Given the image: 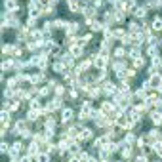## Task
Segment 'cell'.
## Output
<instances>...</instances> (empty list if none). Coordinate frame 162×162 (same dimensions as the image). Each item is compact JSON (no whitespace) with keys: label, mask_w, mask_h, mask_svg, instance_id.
Returning a JSON list of instances; mask_svg holds the SVG:
<instances>
[{"label":"cell","mask_w":162,"mask_h":162,"mask_svg":"<svg viewBox=\"0 0 162 162\" xmlns=\"http://www.w3.org/2000/svg\"><path fill=\"white\" fill-rule=\"evenodd\" d=\"M71 99H78V94H76V90H71V94H69Z\"/></svg>","instance_id":"obj_50"},{"label":"cell","mask_w":162,"mask_h":162,"mask_svg":"<svg viewBox=\"0 0 162 162\" xmlns=\"http://www.w3.org/2000/svg\"><path fill=\"white\" fill-rule=\"evenodd\" d=\"M88 162H101V160H99V158H94V157H90V160H88Z\"/></svg>","instance_id":"obj_52"},{"label":"cell","mask_w":162,"mask_h":162,"mask_svg":"<svg viewBox=\"0 0 162 162\" xmlns=\"http://www.w3.org/2000/svg\"><path fill=\"white\" fill-rule=\"evenodd\" d=\"M133 36H136V34H130V33H126V36L120 40V42H122V46H130V44H133Z\"/></svg>","instance_id":"obj_22"},{"label":"cell","mask_w":162,"mask_h":162,"mask_svg":"<svg viewBox=\"0 0 162 162\" xmlns=\"http://www.w3.org/2000/svg\"><path fill=\"white\" fill-rule=\"evenodd\" d=\"M84 2H94V0H84Z\"/></svg>","instance_id":"obj_55"},{"label":"cell","mask_w":162,"mask_h":162,"mask_svg":"<svg viewBox=\"0 0 162 162\" xmlns=\"http://www.w3.org/2000/svg\"><path fill=\"white\" fill-rule=\"evenodd\" d=\"M128 31H130V34H139L143 31V25H139L137 21H130V23H128Z\"/></svg>","instance_id":"obj_5"},{"label":"cell","mask_w":162,"mask_h":162,"mask_svg":"<svg viewBox=\"0 0 162 162\" xmlns=\"http://www.w3.org/2000/svg\"><path fill=\"white\" fill-rule=\"evenodd\" d=\"M151 120H153L154 126H160V124H162V112H160V111L153 112V115H151Z\"/></svg>","instance_id":"obj_16"},{"label":"cell","mask_w":162,"mask_h":162,"mask_svg":"<svg viewBox=\"0 0 162 162\" xmlns=\"http://www.w3.org/2000/svg\"><path fill=\"white\" fill-rule=\"evenodd\" d=\"M120 154H122V158H126V160H128L130 157H132V147L128 145V147H124V149L120 151Z\"/></svg>","instance_id":"obj_34"},{"label":"cell","mask_w":162,"mask_h":162,"mask_svg":"<svg viewBox=\"0 0 162 162\" xmlns=\"http://www.w3.org/2000/svg\"><path fill=\"white\" fill-rule=\"evenodd\" d=\"M147 53H149L151 57H157V55H158V46H149V50H147Z\"/></svg>","instance_id":"obj_39"},{"label":"cell","mask_w":162,"mask_h":162,"mask_svg":"<svg viewBox=\"0 0 162 162\" xmlns=\"http://www.w3.org/2000/svg\"><path fill=\"white\" fill-rule=\"evenodd\" d=\"M27 10H29V17H33V19H36V17L42 16V8H40L38 2H29Z\"/></svg>","instance_id":"obj_2"},{"label":"cell","mask_w":162,"mask_h":162,"mask_svg":"<svg viewBox=\"0 0 162 162\" xmlns=\"http://www.w3.org/2000/svg\"><path fill=\"white\" fill-rule=\"evenodd\" d=\"M52 69H53V71L55 73H67V65H65V63H63V61H55L53 63V65H52Z\"/></svg>","instance_id":"obj_13"},{"label":"cell","mask_w":162,"mask_h":162,"mask_svg":"<svg viewBox=\"0 0 162 162\" xmlns=\"http://www.w3.org/2000/svg\"><path fill=\"white\" fill-rule=\"evenodd\" d=\"M151 27H153L154 31H162V17H154L153 23H151Z\"/></svg>","instance_id":"obj_27"},{"label":"cell","mask_w":162,"mask_h":162,"mask_svg":"<svg viewBox=\"0 0 162 162\" xmlns=\"http://www.w3.org/2000/svg\"><path fill=\"white\" fill-rule=\"evenodd\" d=\"M27 29H34V27H36V19H33V17H29V19H27Z\"/></svg>","instance_id":"obj_45"},{"label":"cell","mask_w":162,"mask_h":162,"mask_svg":"<svg viewBox=\"0 0 162 162\" xmlns=\"http://www.w3.org/2000/svg\"><path fill=\"white\" fill-rule=\"evenodd\" d=\"M91 61H94V67L97 69V71H105V69H107V63H109V55H103V53H94Z\"/></svg>","instance_id":"obj_1"},{"label":"cell","mask_w":162,"mask_h":162,"mask_svg":"<svg viewBox=\"0 0 162 162\" xmlns=\"http://www.w3.org/2000/svg\"><path fill=\"white\" fill-rule=\"evenodd\" d=\"M69 10H71L73 13H76V12H82V8H80V4L76 2V0H73V2H69Z\"/></svg>","instance_id":"obj_31"},{"label":"cell","mask_w":162,"mask_h":162,"mask_svg":"<svg viewBox=\"0 0 162 162\" xmlns=\"http://www.w3.org/2000/svg\"><path fill=\"white\" fill-rule=\"evenodd\" d=\"M112 55H115L116 59H120V57H124V55H128V53H126V48L120 46V48H115V50H112Z\"/></svg>","instance_id":"obj_17"},{"label":"cell","mask_w":162,"mask_h":162,"mask_svg":"<svg viewBox=\"0 0 162 162\" xmlns=\"http://www.w3.org/2000/svg\"><path fill=\"white\" fill-rule=\"evenodd\" d=\"M38 151H40V143H38V141H31L29 149H27V154H31V157H36V154H40Z\"/></svg>","instance_id":"obj_10"},{"label":"cell","mask_w":162,"mask_h":162,"mask_svg":"<svg viewBox=\"0 0 162 162\" xmlns=\"http://www.w3.org/2000/svg\"><path fill=\"white\" fill-rule=\"evenodd\" d=\"M139 53H141V50H139L137 46H133L132 50L128 52V57H130V59H137V57H139Z\"/></svg>","instance_id":"obj_23"},{"label":"cell","mask_w":162,"mask_h":162,"mask_svg":"<svg viewBox=\"0 0 162 162\" xmlns=\"http://www.w3.org/2000/svg\"><path fill=\"white\" fill-rule=\"evenodd\" d=\"M99 158H101V160H109V158H111V153H109L107 149H99Z\"/></svg>","instance_id":"obj_38"},{"label":"cell","mask_w":162,"mask_h":162,"mask_svg":"<svg viewBox=\"0 0 162 162\" xmlns=\"http://www.w3.org/2000/svg\"><path fill=\"white\" fill-rule=\"evenodd\" d=\"M139 67H145V59H143V57L133 59V69H139Z\"/></svg>","instance_id":"obj_40"},{"label":"cell","mask_w":162,"mask_h":162,"mask_svg":"<svg viewBox=\"0 0 162 162\" xmlns=\"http://www.w3.org/2000/svg\"><path fill=\"white\" fill-rule=\"evenodd\" d=\"M53 13H55L53 6H46V8H42V16H53Z\"/></svg>","instance_id":"obj_35"},{"label":"cell","mask_w":162,"mask_h":162,"mask_svg":"<svg viewBox=\"0 0 162 162\" xmlns=\"http://www.w3.org/2000/svg\"><path fill=\"white\" fill-rule=\"evenodd\" d=\"M133 16H136L137 19H143L147 16V6H137V8L133 10Z\"/></svg>","instance_id":"obj_15"},{"label":"cell","mask_w":162,"mask_h":162,"mask_svg":"<svg viewBox=\"0 0 162 162\" xmlns=\"http://www.w3.org/2000/svg\"><path fill=\"white\" fill-rule=\"evenodd\" d=\"M13 50H16V46H12V44L2 46V53H6V55H13Z\"/></svg>","instance_id":"obj_32"},{"label":"cell","mask_w":162,"mask_h":162,"mask_svg":"<svg viewBox=\"0 0 162 162\" xmlns=\"http://www.w3.org/2000/svg\"><path fill=\"white\" fill-rule=\"evenodd\" d=\"M42 80H44V73H36V74H31V84H40Z\"/></svg>","instance_id":"obj_19"},{"label":"cell","mask_w":162,"mask_h":162,"mask_svg":"<svg viewBox=\"0 0 162 162\" xmlns=\"http://www.w3.org/2000/svg\"><path fill=\"white\" fill-rule=\"evenodd\" d=\"M136 162H149V158H147V154H145V153H141V154H139V157L136 158Z\"/></svg>","instance_id":"obj_46"},{"label":"cell","mask_w":162,"mask_h":162,"mask_svg":"<svg viewBox=\"0 0 162 162\" xmlns=\"http://www.w3.org/2000/svg\"><path fill=\"white\" fill-rule=\"evenodd\" d=\"M10 149H12V145H8V143H6V141H2V143H0V153H10Z\"/></svg>","instance_id":"obj_43"},{"label":"cell","mask_w":162,"mask_h":162,"mask_svg":"<svg viewBox=\"0 0 162 162\" xmlns=\"http://www.w3.org/2000/svg\"><path fill=\"white\" fill-rule=\"evenodd\" d=\"M73 115H74L73 109L71 107H65V109L61 111V122L63 124H69V122H71V118H73Z\"/></svg>","instance_id":"obj_4"},{"label":"cell","mask_w":162,"mask_h":162,"mask_svg":"<svg viewBox=\"0 0 162 162\" xmlns=\"http://www.w3.org/2000/svg\"><path fill=\"white\" fill-rule=\"evenodd\" d=\"M36 162H50V153H42V154H36L34 157Z\"/></svg>","instance_id":"obj_30"},{"label":"cell","mask_w":162,"mask_h":162,"mask_svg":"<svg viewBox=\"0 0 162 162\" xmlns=\"http://www.w3.org/2000/svg\"><path fill=\"white\" fill-rule=\"evenodd\" d=\"M82 13L86 16V19H94V17L97 16V10H94V8H88V6H82Z\"/></svg>","instance_id":"obj_12"},{"label":"cell","mask_w":162,"mask_h":162,"mask_svg":"<svg viewBox=\"0 0 162 162\" xmlns=\"http://www.w3.org/2000/svg\"><path fill=\"white\" fill-rule=\"evenodd\" d=\"M90 42H91V34L88 33V34H84V36L80 38V42H78V44H80V46H86V44H90Z\"/></svg>","instance_id":"obj_36"},{"label":"cell","mask_w":162,"mask_h":162,"mask_svg":"<svg viewBox=\"0 0 162 162\" xmlns=\"http://www.w3.org/2000/svg\"><path fill=\"white\" fill-rule=\"evenodd\" d=\"M29 107L33 109V111H40L42 107H40V101H38V97H33V99L29 101Z\"/></svg>","instance_id":"obj_28"},{"label":"cell","mask_w":162,"mask_h":162,"mask_svg":"<svg viewBox=\"0 0 162 162\" xmlns=\"http://www.w3.org/2000/svg\"><path fill=\"white\" fill-rule=\"evenodd\" d=\"M38 116H40V112H38V111H33V109H31L29 112H27V120H31V122H33V120L36 122V120H38Z\"/></svg>","instance_id":"obj_26"},{"label":"cell","mask_w":162,"mask_h":162,"mask_svg":"<svg viewBox=\"0 0 162 162\" xmlns=\"http://www.w3.org/2000/svg\"><path fill=\"white\" fill-rule=\"evenodd\" d=\"M151 63H153V67H160L162 65V59H160V55H157V57H151Z\"/></svg>","instance_id":"obj_44"},{"label":"cell","mask_w":162,"mask_h":162,"mask_svg":"<svg viewBox=\"0 0 162 162\" xmlns=\"http://www.w3.org/2000/svg\"><path fill=\"white\" fill-rule=\"evenodd\" d=\"M94 6H95V8H101V6H103V0H94Z\"/></svg>","instance_id":"obj_51"},{"label":"cell","mask_w":162,"mask_h":162,"mask_svg":"<svg viewBox=\"0 0 162 162\" xmlns=\"http://www.w3.org/2000/svg\"><path fill=\"white\" fill-rule=\"evenodd\" d=\"M94 137V130L91 128H82L80 130V136H78V141H86V139Z\"/></svg>","instance_id":"obj_7"},{"label":"cell","mask_w":162,"mask_h":162,"mask_svg":"<svg viewBox=\"0 0 162 162\" xmlns=\"http://www.w3.org/2000/svg\"><path fill=\"white\" fill-rule=\"evenodd\" d=\"M55 95H57V97L65 95V86H61V84H57V86H55Z\"/></svg>","instance_id":"obj_41"},{"label":"cell","mask_w":162,"mask_h":162,"mask_svg":"<svg viewBox=\"0 0 162 162\" xmlns=\"http://www.w3.org/2000/svg\"><path fill=\"white\" fill-rule=\"evenodd\" d=\"M67 27H69V23L63 21V19H55L53 21V29H67Z\"/></svg>","instance_id":"obj_25"},{"label":"cell","mask_w":162,"mask_h":162,"mask_svg":"<svg viewBox=\"0 0 162 162\" xmlns=\"http://www.w3.org/2000/svg\"><path fill=\"white\" fill-rule=\"evenodd\" d=\"M151 147H153V151L158 154V157H162V141H153L151 143Z\"/></svg>","instance_id":"obj_24"},{"label":"cell","mask_w":162,"mask_h":162,"mask_svg":"<svg viewBox=\"0 0 162 162\" xmlns=\"http://www.w3.org/2000/svg\"><path fill=\"white\" fill-rule=\"evenodd\" d=\"M50 91H52V88H50V86H42V88H40V91H38V95L46 97L48 94H50Z\"/></svg>","instance_id":"obj_42"},{"label":"cell","mask_w":162,"mask_h":162,"mask_svg":"<svg viewBox=\"0 0 162 162\" xmlns=\"http://www.w3.org/2000/svg\"><path fill=\"white\" fill-rule=\"evenodd\" d=\"M126 36V33H124V29H115V31H112V38H124Z\"/></svg>","instance_id":"obj_33"},{"label":"cell","mask_w":162,"mask_h":162,"mask_svg":"<svg viewBox=\"0 0 162 162\" xmlns=\"http://www.w3.org/2000/svg\"><path fill=\"white\" fill-rule=\"evenodd\" d=\"M111 67H112V71H115L116 74L126 71V63H124V61H112V65H111Z\"/></svg>","instance_id":"obj_11"},{"label":"cell","mask_w":162,"mask_h":162,"mask_svg":"<svg viewBox=\"0 0 162 162\" xmlns=\"http://www.w3.org/2000/svg\"><path fill=\"white\" fill-rule=\"evenodd\" d=\"M124 17H126V12H122V10H115V23H122Z\"/></svg>","instance_id":"obj_21"},{"label":"cell","mask_w":162,"mask_h":162,"mask_svg":"<svg viewBox=\"0 0 162 162\" xmlns=\"http://www.w3.org/2000/svg\"><path fill=\"white\" fill-rule=\"evenodd\" d=\"M157 6H162V0H157Z\"/></svg>","instance_id":"obj_54"},{"label":"cell","mask_w":162,"mask_h":162,"mask_svg":"<svg viewBox=\"0 0 162 162\" xmlns=\"http://www.w3.org/2000/svg\"><path fill=\"white\" fill-rule=\"evenodd\" d=\"M17 76H13V78H8V82H6V84H8V86H6V88H13V90H16L17 88Z\"/></svg>","instance_id":"obj_37"},{"label":"cell","mask_w":162,"mask_h":162,"mask_svg":"<svg viewBox=\"0 0 162 162\" xmlns=\"http://www.w3.org/2000/svg\"><path fill=\"white\" fill-rule=\"evenodd\" d=\"M94 65V61H90V59H82L80 61V65H78V69H80V73H84V71H88V69Z\"/></svg>","instance_id":"obj_18"},{"label":"cell","mask_w":162,"mask_h":162,"mask_svg":"<svg viewBox=\"0 0 162 162\" xmlns=\"http://www.w3.org/2000/svg\"><path fill=\"white\" fill-rule=\"evenodd\" d=\"M126 76H128V78L136 76V69H126Z\"/></svg>","instance_id":"obj_47"},{"label":"cell","mask_w":162,"mask_h":162,"mask_svg":"<svg viewBox=\"0 0 162 162\" xmlns=\"http://www.w3.org/2000/svg\"><path fill=\"white\" fill-rule=\"evenodd\" d=\"M4 10H6V12H13V13H16V12L21 10V8L17 6L16 0H4Z\"/></svg>","instance_id":"obj_8"},{"label":"cell","mask_w":162,"mask_h":162,"mask_svg":"<svg viewBox=\"0 0 162 162\" xmlns=\"http://www.w3.org/2000/svg\"><path fill=\"white\" fill-rule=\"evenodd\" d=\"M147 137H149L151 141H154V139H157V141H160V132H158L157 128H153L149 133H147Z\"/></svg>","instance_id":"obj_20"},{"label":"cell","mask_w":162,"mask_h":162,"mask_svg":"<svg viewBox=\"0 0 162 162\" xmlns=\"http://www.w3.org/2000/svg\"><path fill=\"white\" fill-rule=\"evenodd\" d=\"M107 2H109V4H115V6H116L118 2H120V0H107Z\"/></svg>","instance_id":"obj_53"},{"label":"cell","mask_w":162,"mask_h":162,"mask_svg":"<svg viewBox=\"0 0 162 162\" xmlns=\"http://www.w3.org/2000/svg\"><path fill=\"white\" fill-rule=\"evenodd\" d=\"M78 29H82V25L76 23V21H73V23H69V27L65 29V33H67V36H74V33L78 31Z\"/></svg>","instance_id":"obj_9"},{"label":"cell","mask_w":162,"mask_h":162,"mask_svg":"<svg viewBox=\"0 0 162 162\" xmlns=\"http://www.w3.org/2000/svg\"><path fill=\"white\" fill-rule=\"evenodd\" d=\"M124 141L128 143V145H133V143H137V139H136V136H133L132 132H126V137H124Z\"/></svg>","instance_id":"obj_29"},{"label":"cell","mask_w":162,"mask_h":162,"mask_svg":"<svg viewBox=\"0 0 162 162\" xmlns=\"http://www.w3.org/2000/svg\"><path fill=\"white\" fill-rule=\"evenodd\" d=\"M21 53H23V52H21V48H16V50H13V57H19L21 59Z\"/></svg>","instance_id":"obj_49"},{"label":"cell","mask_w":162,"mask_h":162,"mask_svg":"<svg viewBox=\"0 0 162 162\" xmlns=\"http://www.w3.org/2000/svg\"><path fill=\"white\" fill-rule=\"evenodd\" d=\"M69 52H71V55H73V57H82V55H84V46H80V44H74V46H71V48H69Z\"/></svg>","instance_id":"obj_6"},{"label":"cell","mask_w":162,"mask_h":162,"mask_svg":"<svg viewBox=\"0 0 162 162\" xmlns=\"http://www.w3.org/2000/svg\"><path fill=\"white\" fill-rule=\"evenodd\" d=\"M101 88H103V94H107V95H116L118 94V88H116L115 82L105 80V82H101Z\"/></svg>","instance_id":"obj_3"},{"label":"cell","mask_w":162,"mask_h":162,"mask_svg":"<svg viewBox=\"0 0 162 162\" xmlns=\"http://www.w3.org/2000/svg\"><path fill=\"white\" fill-rule=\"evenodd\" d=\"M16 59H6V61H2V71L6 73V71H12V69H16Z\"/></svg>","instance_id":"obj_14"},{"label":"cell","mask_w":162,"mask_h":162,"mask_svg":"<svg viewBox=\"0 0 162 162\" xmlns=\"http://www.w3.org/2000/svg\"><path fill=\"white\" fill-rule=\"evenodd\" d=\"M153 105H154L157 109H162V97H157V101H154Z\"/></svg>","instance_id":"obj_48"}]
</instances>
